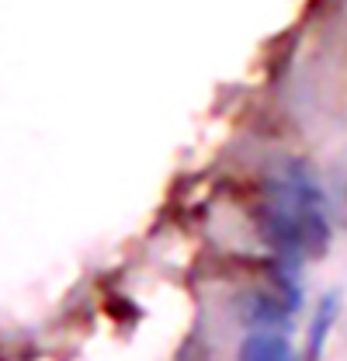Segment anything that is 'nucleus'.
I'll use <instances>...</instances> for the list:
<instances>
[{
    "instance_id": "1",
    "label": "nucleus",
    "mask_w": 347,
    "mask_h": 361,
    "mask_svg": "<svg viewBox=\"0 0 347 361\" xmlns=\"http://www.w3.org/2000/svg\"><path fill=\"white\" fill-rule=\"evenodd\" d=\"M240 361H296L292 358V348L281 334H271V330H257L243 341L240 348Z\"/></svg>"
},
{
    "instance_id": "2",
    "label": "nucleus",
    "mask_w": 347,
    "mask_h": 361,
    "mask_svg": "<svg viewBox=\"0 0 347 361\" xmlns=\"http://www.w3.org/2000/svg\"><path fill=\"white\" fill-rule=\"evenodd\" d=\"M288 313L292 310L271 292V295H250L247 299V310H243V319L250 326H264V330H271V326L288 330Z\"/></svg>"
},
{
    "instance_id": "3",
    "label": "nucleus",
    "mask_w": 347,
    "mask_h": 361,
    "mask_svg": "<svg viewBox=\"0 0 347 361\" xmlns=\"http://www.w3.org/2000/svg\"><path fill=\"white\" fill-rule=\"evenodd\" d=\"M337 310H341V299L337 295H327L319 302V310L312 316V326H309V351H305V361H319V351H323V341L337 319Z\"/></svg>"
}]
</instances>
